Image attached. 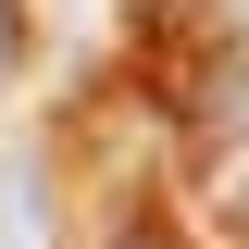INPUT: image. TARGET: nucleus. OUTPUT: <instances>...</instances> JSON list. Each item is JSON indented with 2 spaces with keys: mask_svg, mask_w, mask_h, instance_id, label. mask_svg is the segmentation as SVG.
I'll return each mask as SVG.
<instances>
[{
  "mask_svg": "<svg viewBox=\"0 0 249 249\" xmlns=\"http://www.w3.org/2000/svg\"><path fill=\"white\" fill-rule=\"evenodd\" d=\"M0 249H50V199H37V175L0 187Z\"/></svg>",
  "mask_w": 249,
  "mask_h": 249,
  "instance_id": "nucleus-1",
  "label": "nucleus"
},
{
  "mask_svg": "<svg viewBox=\"0 0 249 249\" xmlns=\"http://www.w3.org/2000/svg\"><path fill=\"white\" fill-rule=\"evenodd\" d=\"M224 224H237V237H249V175H237V187H224Z\"/></svg>",
  "mask_w": 249,
  "mask_h": 249,
  "instance_id": "nucleus-2",
  "label": "nucleus"
},
{
  "mask_svg": "<svg viewBox=\"0 0 249 249\" xmlns=\"http://www.w3.org/2000/svg\"><path fill=\"white\" fill-rule=\"evenodd\" d=\"M13 37H25V25H13V0H0V75H13Z\"/></svg>",
  "mask_w": 249,
  "mask_h": 249,
  "instance_id": "nucleus-3",
  "label": "nucleus"
}]
</instances>
